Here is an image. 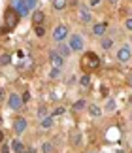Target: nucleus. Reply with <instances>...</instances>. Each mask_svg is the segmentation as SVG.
<instances>
[{
	"label": "nucleus",
	"mask_w": 132,
	"mask_h": 153,
	"mask_svg": "<svg viewBox=\"0 0 132 153\" xmlns=\"http://www.w3.org/2000/svg\"><path fill=\"white\" fill-rule=\"evenodd\" d=\"M128 83H130V85H132V74H130V78H128Z\"/></svg>",
	"instance_id": "nucleus-38"
},
{
	"label": "nucleus",
	"mask_w": 132,
	"mask_h": 153,
	"mask_svg": "<svg viewBox=\"0 0 132 153\" xmlns=\"http://www.w3.org/2000/svg\"><path fill=\"white\" fill-rule=\"evenodd\" d=\"M13 10H15L21 17L28 15V6H27L25 0H15V2H13Z\"/></svg>",
	"instance_id": "nucleus-8"
},
{
	"label": "nucleus",
	"mask_w": 132,
	"mask_h": 153,
	"mask_svg": "<svg viewBox=\"0 0 132 153\" xmlns=\"http://www.w3.org/2000/svg\"><path fill=\"white\" fill-rule=\"evenodd\" d=\"M49 76H51V78H59V76H61V70H59V68H53L51 72H49Z\"/></svg>",
	"instance_id": "nucleus-27"
},
{
	"label": "nucleus",
	"mask_w": 132,
	"mask_h": 153,
	"mask_svg": "<svg viewBox=\"0 0 132 153\" xmlns=\"http://www.w3.org/2000/svg\"><path fill=\"white\" fill-rule=\"evenodd\" d=\"M66 38H68V27L66 25H57L55 30H53V40H55L57 44H62Z\"/></svg>",
	"instance_id": "nucleus-3"
},
{
	"label": "nucleus",
	"mask_w": 132,
	"mask_h": 153,
	"mask_svg": "<svg viewBox=\"0 0 132 153\" xmlns=\"http://www.w3.org/2000/svg\"><path fill=\"white\" fill-rule=\"evenodd\" d=\"M68 4H70V6H77L79 2H77V0H68Z\"/></svg>",
	"instance_id": "nucleus-34"
},
{
	"label": "nucleus",
	"mask_w": 132,
	"mask_h": 153,
	"mask_svg": "<svg viewBox=\"0 0 132 153\" xmlns=\"http://www.w3.org/2000/svg\"><path fill=\"white\" fill-rule=\"evenodd\" d=\"M13 131H15V134H23L27 131V119L25 117H17L13 121Z\"/></svg>",
	"instance_id": "nucleus-9"
},
{
	"label": "nucleus",
	"mask_w": 132,
	"mask_h": 153,
	"mask_svg": "<svg viewBox=\"0 0 132 153\" xmlns=\"http://www.w3.org/2000/svg\"><path fill=\"white\" fill-rule=\"evenodd\" d=\"M130 102H132V98H130Z\"/></svg>",
	"instance_id": "nucleus-40"
},
{
	"label": "nucleus",
	"mask_w": 132,
	"mask_h": 153,
	"mask_svg": "<svg viewBox=\"0 0 132 153\" xmlns=\"http://www.w3.org/2000/svg\"><path fill=\"white\" fill-rule=\"evenodd\" d=\"M130 57H132V49H130V45L125 44L123 48L117 51V61H119V62H127Z\"/></svg>",
	"instance_id": "nucleus-6"
},
{
	"label": "nucleus",
	"mask_w": 132,
	"mask_h": 153,
	"mask_svg": "<svg viewBox=\"0 0 132 153\" xmlns=\"http://www.w3.org/2000/svg\"><path fill=\"white\" fill-rule=\"evenodd\" d=\"M81 64H83L85 70H94V68H98L100 59H98V55H94L93 51H87L85 55H83V59H81Z\"/></svg>",
	"instance_id": "nucleus-2"
},
{
	"label": "nucleus",
	"mask_w": 132,
	"mask_h": 153,
	"mask_svg": "<svg viewBox=\"0 0 132 153\" xmlns=\"http://www.w3.org/2000/svg\"><path fill=\"white\" fill-rule=\"evenodd\" d=\"M110 2H113V4H115V2H117V0H110Z\"/></svg>",
	"instance_id": "nucleus-39"
},
{
	"label": "nucleus",
	"mask_w": 132,
	"mask_h": 153,
	"mask_svg": "<svg viewBox=\"0 0 132 153\" xmlns=\"http://www.w3.org/2000/svg\"><path fill=\"white\" fill-rule=\"evenodd\" d=\"M19 13L13 10V8H8L6 10V13H4V28H2V32H8V30H13V28L17 27V21H19Z\"/></svg>",
	"instance_id": "nucleus-1"
},
{
	"label": "nucleus",
	"mask_w": 132,
	"mask_h": 153,
	"mask_svg": "<svg viewBox=\"0 0 132 153\" xmlns=\"http://www.w3.org/2000/svg\"><path fill=\"white\" fill-rule=\"evenodd\" d=\"M2 153H10V148H8V146H2Z\"/></svg>",
	"instance_id": "nucleus-35"
},
{
	"label": "nucleus",
	"mask_w": 132,
	"mask_h": 153,
	"mask_svg": "<svg viewBox=\"0 0 132 153\" xmlns=\"http://www.w3.org/2000/svg\"><path fill=\"white\" fill-rule=\"evenodd\" d=\"M81 85H83V87H91V78H89L87 74L81 78Z\"/></svg>",
	"instance_id": "nucleus-24"
},
{
	"label": "nucleus",
	"mask_w": 132,
	"mask_h": 153,
	"mask_svg": "<svg viewBox=\"0 0 132 153\" xmlns=\"http://www.w3.org/2000/svg\"><path fill=\"white\" fill-rule=\"evenodd\" d=\"M70 138H72V144H74V146H79L81 144V134L77 132V131H72L70 132Z\"/></svg>",
	"instance_id": "nucleus-15"
},
{
	"label": "nucleus",
	"mask_w": 132,
	"mask_h": 153,
	"mask_svg": "<svg viewBox=\"0 0 132 153\" xmlns=\"http://www.w3.org/2000/svg\"><path fill=\"white\" fill-rule=\"evenodd\" d=\"M57 53H59L61 57H64V59H66V57H68L70 53H72V48H70L68 44H64V42H62V44H59V48H57Z\"/></svg>",
	"instance_id": "nucleus-12"
},
{
	"label": "nucleus",
	"mask_w": 132,
	"mask_h": 153,
	"mask_svg": "<svg viewBox=\"0 0 132 153\" xmlns=\"http://www.w3.org/2000/svg\"><path fill=\"white\" fill-rule=\"evenodd\" d=\"M53 127V117H44L42 119V128H51Z\"/></svg>",
	"instance_id": "nucleus-18"
},
{
	"label": "nucleus",
	"mask_w": 132,
	"mask_h": 153,
	"mask_svg": "<svg viewBox=\"0 0 132 153\" xmlns=\"http://www.w3.org/2000/svg\"><path fill=\"white\" fill-rule=\"evenodd\" d=\"M53 149H55V148H53L51 142H45L44 146H42V151H44V153H53Z\"/></svg>",
	"instance_id": "nucleus-20"
},
{
	"label": "nucleus",
	"mask_w": 132,
	"mask_h": 153,
	"mask_svg": "<svg viewBox=\"0 0 132 153\" xmlns=\"http://www.w3.org/2000/svg\"><path fill=\"white\" fill-rule=\"evenodd\" d=\"M11 149H13V153H27V148L21 140H13L11 142Z\"/></svg>",
	"instance_id": "nucleus-14"
},
{
	"label": "nucleus",
	"mask_w": 132,
	"mask_h": 153,
	"mask_svg": "<svg viewBox=\"0 0 132 153\" xmlns=\"http://www.w3.org/2000/svg\"><path fill=\"white\" fill-rule=\"evenodd\" d=\"M89 114H91L93 117H100L102 115V110L98 108L96 104H93V106H89Z\"/></svg>",
	"instance_id": "nucleus-16"
},
{
	"label": "nucleus",
	"mask_w": 132,
	"mask_h": 153,
	"mask_svg": "<svg viewBox=\"0 0 132 153\" xmlns=\"http://www.w3.org/2000/svg\"><path fill=\"white\" fill-rule=\"evenodd\" d=\"M28 98H30V93H23V102H28Z\"/></svg>",
	"instance_id": "nucleus-32"
},
{
	"label": "nucleus",
	"mask_w": 132,
	"mask_h": 153,
	"mask_svg": "<svg viewBox=\"0 0 132 153\" xmlns=\"http://www.w3.org/2000/svg\"><path fill=\"white\" fill-rule=\"evenodd\" d=\"M85 100H77V102H74V106H72V110H74V111H81L83 108H85Z\"/></svg>",
	"instance_id": "nucleus-19"
},
{
	"label": "nucleus",
	"mask_w": 132,
	"mask_h": 153,
	"mask_svg": "<svg viewBox=\"0 0 132 153\" xmlns=\"http://www.w3.org/2000/svg\"><path fill=\"white\" fill-rule=\"evenodd\" d=\"M8 104H10L11 110H21V106L25 102H23V97H19L17 93H11V95L8 97Z\"/></svg>",
	"instance_id": "nucleus-4"
},
{
	"label": "nucleus",
	"mask_w": 132,
	"mask_h": 153,
	"mask_svg": "<svg viewBox=\"0 0 132 153\" xmlns=\"http://www.w3.org/2000/svg\"><path fill=\"white\" fill-rule=\"evenodd\" d=\"M49 62L53 64V68H62V64H64V57H61L57 51H49Z\"/></svg>",
	"instance_id": "nucleus-7"
},
{
	"label": "nucleus",
	"mask_w": 132,
	"mask_h": 153,
	"mask_svg": "<svg viewBox=\"0 0 132 153\" xmlns=\"http://www.w3.org/2000/svg\"><path fill=\"white\" fill-rule=\"evenodd\" d=\"M4 100H6V91L0 87V102H4Z\"/></svg>",
	"instance_id": "nucleus-31"
},
{
	"label": "nucleus",
	"mask_w": 132,
	"mask_h": 153,
	"mask_svg": "<svg viewBox=\"0 0 132 153\" xmlns=\"http://www.w3.org/2000/svg\"><path fill=\"white\" fill-rule=\"evenodd\" d=\"M125 27H127L128 30H132V17H128V19H127V23H125Z\"/></svg>",
	"instance_id": "nucleus-30"
},
{
	"label": "nucleus",
	"mask_w": 132,
	"mask_h": 153,
	"mask_svg": "<svg viewBox=\"0 0 132 153\" xmlns=\"http://www.w3.org/2000/svg\"><path fill=\"white\" fill-rule=\"evenodd\" d=\"M25 2H27V6H28V10H30V8H34V6H36V2H38V0H25Z\"/></svg>",
	"instance_id": "nucleus-29"
},
{
	"label": "nucleus",
	"mask_w": 132,
	"mask_h": 153,
	"mask_svg": "<svg viewBox=\"0 0 132 153\" xmlns=\"http://www.w3.org/2000/svg\"><path fill=\"white\" fill-rule=\"evenodd\" d=\"M111 45H113V40H111V38H104V40H102V48H104L106 51L110 49Z\"/></svg>",
	"instance_id": "nucleus-21"
},
{
	"label": "nucleus",
	"mask_w": 132,
	"mask_h": 153,
	"mask_svg": "<svg viewBox=\"0 0 132 153\" xmlns=\"http://www.w3.org/2000/svg\"><path fill=\"white\" fill-rule=\"evenodd\" d=\"M2 142H4V132L0 131V144H2Z\"/></svg>",
	"instance_id": "nucleus-36"
},
{
	"label": "nucleus",
	"mask_w": 132,
	"mask_h": 153,
	"mask_svg": "<svg viewBox=\"0 0 132 153\" xmlns=\"http://www.w3.org/2000/svg\"><path fill=\"white\" fill-rule=\"evenodd\" d=\"M89 2H91V6H98V4H100V0H89Z\"/></svg>",
	"instance_id": "nucleus-33"
},
{
	"label": "nucleus",
	"mask_w": 132,
	"mask_h": 153,
	"mask_svg": "<svg viewBox=\"0 0 132 153\" xmlns=\"http://www.w3.org/2000/svg\"><path fill=\"white\" fill-rule=\"evenodd\" d=\"M64 106H59V108H55V110H53V115H62L64 114Z\"/></svg>",
	"instance_id": "nucleus-26"
},
{
	"label": "nucleus",
	"mask_w": 132,
	"mask_h": 153,
	"mask_svg": "<svg viewBox=\"0 0 132 153\" xmlns=\"http://www.w3.org/2000/svg\"><path fill=\"white\" fill-rule=\"evenodd\" d=\"M68 6V0H53V8L55 10H64Z\"/></svg>",
	"instance_id": "nucleus-17"
},
{
	"label": "nucleus",
	"mask_w": 132,
	"mask_h": 153,
	"mask_svg": "<svg viewBox=\"0 0 132 153\" xmlns=\"http://www.w3.org/2000/svg\"><path fill=\"white\" fill-rule=\"evenodd\" d=\"M45 114H47V110H45V108H40V110H38V115L42 117V119H44V117H47Z\"/></svg>",
	"instance_id": "nucleus-28"
},
{
	"label": "nucleus",
	"mask_w": 132,
	"mask_h": 153,
	"mask_svg": "<svg viewBox=\"0 0 132 153\" xmlns=\"http://www.w3.org/2000/svg\"><path fill=\"white\" fill-rule=\"evenodd\" d=\"M77 15H79V21L81 23H91L93 21V15L89 13V10H85V8H79V10H77Z\"/></svg>",
	"instance_id": "nucleus-10"
},
{
	"label": "nucleus",
	"mask_w": 132,
	"mask_h": 153,
	"mask_svg": "<svg viewBox=\"0 0 132 153\" xmlns=\"http://www.w3.org/2000/svg\"><path fill=\"white\" fill-rule=\"evenodd\" d=\"M44 21H45V13H44V11H34V13H32V23L36 27H42Z\"/></svg>",
	"instance_id": "nucleus-13"
},
{
	"label": "nucleus",
	"mask_w": 132,
	"mask_h": 153,
	"mask_svg": "<svg viewBox=\"0 0 132 153\" xmlns=\"http://www.w3.org/2000/svg\"><path fill=\"white\" fill-rule=\"evenodd\" d=\"M11 62V57L8 55V53H4L2 57H0V64H2V66H6V64H10Z\"/></svg>",
	"instance_id": "nucleus-22"
},
{
	"label": "nucleus",
	"mask_w": 132,
	"mask_h": 153,
	"mask_svg": "<svg viewBox=\"0 0 132 153\" xmlns=\"http://www.w3.org/2000/svg\"><path fill=\"white\" fill-rule=\"evenodd\" d=\"M27 153H36V149H34V148H30V149H27Z\"/></svg>",
	"instance_id": "nucleus-37"
},
{
	"label": "nucleus",
	"mask_w": 132,
	"mask_h": 153,
	"mask_svg": "<svg viewBox=\"0 0 132 153\" xmlns=\"http://www.w3.org/2000/svg\"><path fill=\"white\" fill-rule=\"evenodd\" d=\"M34 32H36V36H40V38H42V36H45V28H44V27H36V30H34Z\"/></svg>",
	"instance_id": "nucleus-25"
},
{
	"label": "nucleus",
	"mask_w": 132,
	"mask_h": 153,
	"mask_svg": "<svg viewBox=\"0 0 132 153\" xmlns=\"http://www.w3.org/2000/svg\"><path fill=\"white\" fill-rule=\"evenodd\" d=\"M106 110L108 111H113V110H115V100H113V98H108V100H106Z\"/></svg>",
	"instance_id": "nucleus-23"
},
{
	"label": "nucleus",
	"mask_w": 132,
	"mask_h": 153,
	"mask_svg": "<svg viewBox=\"0 0 132 153\" xmlns=\"http://www.w3.org/2000/svg\"><path fill=\"white\" fill-rule=\"evenodd\" d=\"M106 30H108V23H98V25L93 27V34H94V36H104Z\"/></svg>",
	"instance_id": "nucleus-11"
},
{
	"label": "nucleus",
	"mask_w": 132,
	"mask_h": 153,
	"mask_svg": "<svg viewBox=\"0 0 132 153\" xmlns=\"http://www.w3.org/2000/svg\"><path fill=\"white\" fill-rule=\"evenodd\" d=\"M70 48H72V51H79V49H83V45H85V42H83V38L79 36V34H72L70 36Z\"/></svg>",
	"instance_id": "nucleus-5"
}]
</instances>
